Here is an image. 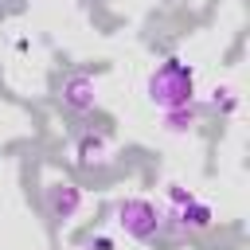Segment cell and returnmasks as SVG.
Here are the masks:
<instances>
[{
	"mask_svg": "<svg viewBox=\"0 0 250 250\" xmlns=\"http://www.w3.org/2000/svg\"><path fill=\"white\" fill-rule=\"evenodd\" d=\"M145 98H148L160 113L195 102V66L184 62L180 55H168L156 70H148V78H145Z\"/></svg>",
	"mask_w": 250,
	"mask_h": 250,
	"instance_id": "6da1fadb",
	"label": "cell"
},
{
	"mask_svg": "<svg viewBox=\"0 0 250 250\" xmlns=\"http://www.w3.org/2000/svg\"><path fill=\"white\" fill-rule=\"evenodd\" d=\"M160 215H164V207L156 203V199H148V195H125V199H117V207H113V223L125 230V238H133V242H152V238H160Z\"/></svg>",
	"mask_w": 250,
	"mask_h": 250,
	"instance_id": "7a4b0ae2",
	"label": "cell"
},
{
	"mask_svg": "<svg viewBox=\"0 0 250 250\" xmlns=\"http://www.w3.org/2000/svg\"><path fill=\"white\" fill-rule=\"evenodd\" d=\"M211 227H215V207L207 199H191L180 211L164 207V215H160V238H195Z\"/></svg>",
	"mask_w": 250,
	"mask_h": 250,
	"instance_id": "3957f363",
	"label": "cell"
},
{
	"mask_svg": "<svg viewBox=\"0 0 250 250\" xmlns=\"http://www.w3.org/2000/svg\"><path fill=\"white\" fill-rule=\"evenodd\" d=\"M82 203H86V195H82V188H78L74 180H51V184L43 188L47 219H51V223H59V227L74 223V219H78V211H82Z\"/></svg>",
	"mask_w": 250,
	"mask_h": 250,
	"instance_id": "277c9868",
	"label": "cell"
},
{
	"mask_svg": "<svg viewBox=\"0 0 250 250\" xmlns=\"http://www.w3.org/2000/svg\"><path fill=\"white\" fill-rule=\"evenodd\" d=\"M59 105L66 109V113H94L98 109V78L94 74H86V70H70V74H62V82H59Z\"/></svg>",
	"mask_w": 250,
	"mask_h": 250,
	"instance_id": "5b68a950",
	"label": "cell"
},
{
	"mask_svg": "<svg viewBox=\"0 0 250 250\" xmlns=\"http://www.w3.org/2000/svg\"><path fill=\"white\" fill-rule=\"evenodd\" d=\"M109 156H113V145H109V133H102V129L82 133L74 145V160L82 168H102V164H109Z\"/></svg>",
	"mask_w": 250,
	"mask_h": 250,
	"instance_id": "8992f818",
	"label": "cell"
},
{
	"mask_svg": "<svg viewBox=\"0 0 250 250\" xmlns=\"http://www.w3.org/2000/svg\"><path fill=\"white\" fill-rule=\"evenodd\" d=\"M207 113V105L203 102H188V105H176V109H164L160 113V129L168 133V137H188L195 125H199V117Z\"/></svg>",
	"mask_w": 250,
	"mask_h": 250,
	"instance_id": "52a82bcc",
	"label": "cell"
},
{
	"mask_svg": "<svg viewBox=\"0 0 250 250\" xmlns=\"http://www.w3.org/2000/svg\"><path fill=\"white\" fill-rule=\"evenodd\" d=\"M211 109H215L219 117H234V113H238V90H234L230 82H219V86L211 90Z\"/></svg>",
	"mask_w": 250,
	"mask_h": 250,
	"instance_id": "ba28073f",
	"label": "cell"
},
{
	"mask_svg": "<svg viewBox=\"0 0 250 250\" xmlns=\"http://www.w3.org/2000/svg\"><path fill=\"white\" fill-rule=\"evenodd\" d=\"M191 199H199L188 184H180V180H168L164 184V203H168V211H180V207H188Z\"/></svg>",
	"mask_w": 250,
	"mask_h": 250,
	"instance_id": "9c48e42d",
	"label": "cell"
},
{
	"mask_svg": "<svg viewBox=\"0 0 250 250\" xmlns=\"http://www.w3.org/2000/svg\"><path fill=\"white\" fill-rule=\"evenodd\" d=\"M82 250H117V246H113L109 234H90V238L82 242Z\"/></svg>",
	"mask_w": 250,
	"mask_h": 250,
	"instance_id": "30bf717a",
	"label": "cell"
},
{
	"mask_svg": "<svg viewBox=\"0 0 250 250\" xmlns=\"http://www.w3.org/2000/svg\"><path fill=\"white\" fill-rule=\"evenodd\" d=\"M16 51H20V55H27V51H31V39H27V35H20V39H16Z\"/></svg>",
	"mask_w": 250,
	"mask_h": 250,
	"instance_id": "8fae6325",
	"label": "cell"
}]
</instances>
